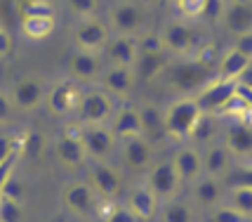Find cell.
I'll list each match as a JSON object with an SVG mask.
<instances>
[{
  "instance_id": "37",
  "label": "cell",
  "mask_w": 252,
  "mask_h": 222,
  "mask_svg": "<svg viewBox=\"0 0 252 222\" xmlns=\"http://www.w3.org/2000/svg\"><path fill=\"white\" fill-rule=\"evenodd\" d=\"M66 7L73 12L78 19H88V17H97L99 0H66Z\"/></svg>"
},
{
  "instance_id": "21",
  "label": "cell",
  "mask_w": 252,
  "mask_h": 222,
  "mask_svg": "<svg viewBox=\"0 0 252 222\" xmlns=\"http://www.w3.org/2000/svg\"><path fill=\"white\" fill-rule=\"evenodd\" d=\"M172 168L179 182H196L203 175V154L196 147H182L172 156Z\"/></svg>"
},
{
  "instance_id": "39",
  "label": "cell",
  "mask_w": 252,
  "mask_h": 222,
  "mask_svg": "<svg viewBox=\"0 0 252 222\" xmlns=\"http://www.w3.org/2000/svg\"><path fill=\"white\" fill-rule=\"evenodd\" d=\"M210 222H248L245 215H241L238 211H233L231 206H215L212 208V215H210Z\"/></svg>"
},
{
  "instance_id": "3",
  "label": "cell",
  "mask_w": 252,
  "mask_h": 222,
  "mask_svg": "<svg viewBox=\"0 0 252 222\" xmlns=\"http://www.w3.org/2000/svg\"><path fill=\"white\" fill-rule=\"evenodd\" d=\"M113 109H116V104L111 100V95H106L101 88H94L85 90L80 95L76 116L83 125H106L113 116Z\"/></svg>"
},
{
  "instance_id": "15",
  "label": "cell",
  "mask_w": 252,
  "mask_h": 222,
  "mask_svg": "<svg viewBox=\"0 0 252 222\" xmlns=\"http://www.w3.org/2000/svg\"><path fill=\"white\" fill-rule=\"evenodd\" d=\"M66 71H68V78L80 85V83L97 80L101 76V71H104V64H101V57L94 55V52L76 50L73 55L68 57V62H66Z\"/></svg>"
},
{
  "instance_id": "47",
  "label": "cell",
  "mask_w": 252,
  "mask_h": 222,
  "mask_svg": "<svg viewBox=\"0 0 252 222\" xmlns=\"http://www.w3.org/2000/svg\"><path fill=\"white\" fill-rule=\"evenodd\" d=\"M236 95H238V97H241V100L252 109V88L250 85H245V83L238 80V83H236Z\"/></svg>"
},
{
  "instance_id": "18",
  "label": "cell",
  "mask_w": 252,
  "mask_h": 222,
  "mask_svg": "<svg viewBox=\"0 0 252 222\" xmlns=\"http://www.w3.org/2000/svg\"><path fill=\"white\" fill-rule=\"evenodd\" d=\"M224 147L231 158L250 161L252 158V123L250 121H233L224 135Z\"/></svg>"
},
{
  "instance_id": "23",
  "label": "cell",
  "mask_w": 252,
  "mask_h": 222,
  "mask_svg": "<svg viewBox=\"0 0 252 222\" xmlns=\"http://www.w3.org/2000/svg\"><path fill=\"white\" fill-rule=\"evenodd\" d=\"M125 206L130 208V213L139 222H149V220H154L156 218L158 199H156V194L146 187V185H139V187H134L130 191V196H127V203H125Z\"/></svg>"
},
{
  "instance_id": "27",
  "label": "cell",
  "mask_w": 252,
  "mask_h": 222,
  "mask_svg": "<svg viewBox=\"0 0 252 222\" xmlns=\"http://www.w3.org/2000/svg\"><path fill=\"white\" fill-rule=\"evenodd\" d=\"M231 173V154L224 145H210L203 154V175L210 178H226Z\"/></svg>"
},
{
  "instance_id": "22",
  "label": "cell",
  "mask_w": 252,
  "mask_h": 222,
  "mask_svg": "<svg viewBox=\"0 0 252 222\" xmlns=\"http://www.w3.org/2000/svg\"><path fill=\"white\" fill-rule=\"evenodd\" d=\"M121 154L125 166L132 168V170H144V168L151 166V156H154V149H151V142L139 135V137H127V140H121Z\"/></svg>"
},
{
  "instance_id": "7",
  "label": "cell",
  "mask_w": 252,
  "mask_h": 222,
  "mask_svg": "<svg viewBox=\"0 0 252 222\" xmlns=\"http://www.w3.org/2000/svg\"><path fill=\"white\" fill-rule=\"evenodd\" d=\"M106 24L113 36H137L144 29V10L132 0H121L109 10Z\"/></svg>"
},
{
  "instance_id": "17",
  "label": "cell",
  "mask_w": 252,
  "mask_h": 222,
  "mask_svg": "<svg viewBox=\"0 0 252 222\" xmlns=\"http://www.w3.org/2000/svg\"><path fill=\"white\" fill-rule=\"evenodd\" d=\"M109 130L113 133V137L121 142L127 137H139L142 135V121H139V109L132 104H121L113 109L111 121L106 123Z\"/></svg>"
},
{
  "instance_id": "25",
  "label": "cell",
  "mask_w": 252,
  "mask_h": 222,
  "mask_svg": "<svg viewBox=\"0 0 252 222\" xmlns=\"http://www.w3.org/2000/svg\"><path fill=\"white\" fill-rule=\"evenodd\" d=\"M191 194H193V201L200 208H215L224 199V187H221V180L210 178V175H200L193 182Z\"/></svg>"
},
{
  "instance_id": "43",
  "label": "cell",
  "mask_w": 252,
  "mask_h": 222,
  "mask_svg": "<svg viewBox=\"0 0 252 222\" xmlns=\"http://www.w3.org/2000/svg\"><path fill=\"white\" fill-rule=\"evenodd\" d=\"M0 196H7V199H14V201H22L24 196V189H22V182L12 175L5 185H2V189H0Z\"/></svg>"
},
{
  "instance_id": "35",
  "label": "cell",
  "mask_w": 252,
  "mask_h": 222,
  "mask_svg": "<svg viewBox=\"0 0 252 222\" xmlns=\"http://www.w3.org/2000/svg\"><path fill=\"white\" fill-rule=\"evenodd\" d=\"M22 218H24L22 201L0 196V222H22Z\"/></svg>"
},
{
  "instance_id": "30",
  "label": "cell",
  "mask_w": 252,
  "mask_h": 222,
  "mask_svg": "<svg viewBox=\"0 0 252 222\" xmlns=\"http://www.w3.org/2000/svg\"><path fill=\"white\" fill-rule=\"evenodd\" d=\"M160 222H198L196 211L184 201H167V206L160 213Z\"/></svg>"
},
{
  "instance_id": "50",
  "label": "cell",
  "mask_w": 252,
  "mask_h": 222,
  "mask_svg": "<svg viewBox=\"0 0 252 222\" xmlns=\"http://www.w3.org/2000/svg\"><path fill=\"white\" fill-rule=\"evenodd\" d=\"M158 2H165V0H158Z\"/></svg>"
},
{
  "instance_id": "1",
  "label": "cell",
  "mask_w": 252,
  "mask_h": 222,
  "mask_svg": "<svg viewBox=\"0 0 252 222\" xmlns=\"http://www.w3.org/2000/svg\"><path fill=\"white\" fill-rule=\"evenodd\" d=\"M200 107L193 95H184V97H177L175 102H170L163 109V128L165 135L175 137V140H187L196 121L200 118Z\"/></svg>"
},
{
  "instance_id": "46",
  "label": "cell",
  "mask_w": 252,
  "mask_h": 222,
  "mask_svg": "<svg viewBox=\"0 0 252 222\" xmlns=\"http://www.w3.org/2000/svg\"><path fill=\"white\" fill-rule=\"evenodd\" d=\"M10 55H12V36L7 29L0 26V59H5Z\"/></svg>"
},
{
  "instance_id": "42",
  "label": "cell",
  "mask_w": 252,
  "mask_h": 222,
  "mask_svg": "<svg viewBox=\"0 0 252 222\" xmlns=\"http://www.w3.org/2000/svg\"><path fill=\"white\" fill-rule=\"evenodd\" d=\"M233 187H250L252 189V163L248 166H241L236 173H229Z\"/></svg>"
},
{
  "instance_id": "32",
  "label": "cell",
  "mask_w": 252,
  "mask_h": 222,
  "mask_svg": "<svg viewBox=\"0 0 252 222\" xmlns=\"http://www.w3.org/2000/svg\"><path fill=\"white\" fill-rule=\"evenodd\" d=\"M229 206L245 218H252V189L250 187H233L229 196Z\"/></svg>"
},
{
  "instance_id": "36",
  "label": "cell",
  "mask_w": 252,
  "mask_h": 222,
  "mask_svg": "<svg viewBox=\"0 0 252 222\" xmlns=\"http://www.w3.org/2000/svg\"><path fill=\"white\" fill-rule=\"evenodd\" d=\"M205 0H175V10L182 19H200Z\"/></svg>"
},
{
  "instance_id": "26",
  "label": "cell",
  "mask_w": 252,
  "mask_h": 222,
  "mask_svg": "<svg viewBox=\"0 0 252 222\" xmlns=\"http://www.w3.org/2000/svg\"><path fill=\"white\" fill-rule=\"evenodd\" d=\"M252 64L250 57H245L243 52H238L236 47H229L217 62V78L220 80H241L243 74L248 71V67Z\"/></svg>"
},
{
  "instance_id": "8",
  "label": "cell",
  "mask_w": 252,
  "mask_h": 222,
  "mask_svg": "<svg viewBox=\"0 0 252 222\" xmlns=\"http://www.w3.org/2000/svg\"><path fill=\"white\" fill-rule=\"evenodd\" d=\"M236 83H238V80H220V78L205 83V85L193 95L198 102V107H200V111H203V113H212V116H215V113H221L224 107L231 102V97L236 95Z\"/></svg>"
},
{
  "instance_id": "40",
  "label": "cell",
  "mask_w": 252,
  "mask_h": 222,
  "mask_svg": "<svg viewBox=\"0 0 252 222\" xmlns=\"http://www.w3.org/2000/svg\"><path fill=\"white\" fill-rule=\"evenodd\" d=\"M224 7H226V0H205V7H203V17H200V19H208V22H221Z\"/></svg>"
},
{
  "instance_id": "10",
  "label": "cell",
  "mask_w": 252,
  "mask_h": 222,
  "mask_svg": "<svg viewBox=\"0 0 252 222\" xmlns=\"http://www.w3.org/2000/svg\"><path fill=\"white\" fill-rule=\"evenodd\" d=\"M45 83L40 78L35 76H24L19 80H14L12 83V88L7 90V95H10V102L14 109L19 111H33L38 109L40 104L45 102Z\"/></svg>"
},
{
  "instance_id": "9",
  "label": "cell",
  "mask_w": 252,
  "mask_h": 222,
  "mask_svg": "<svg viewBox=\"0 0 252 222\" xmlns=\"http://www.w3.org/2000/svg\"><path fill=\"white\" fill-rule=\"evenodd\" d=\"M88 185L94 189L99 201H113L123 191V175L106 161H97L88 173Z\"/></svg>"
},
{
  "instance_id": "4",
  "label": "cell",
  "mask_w": 252,
  "mask_h": 222,
  "mask_svg": "<svg viewBox=\"0 0 252 222\" xmlns=\"http://www.w3.org/2000/svg\"><path fill=\"white\" fill-rule=\"evenodd\" d=\"M160 76L167 78V83L175 90H179V92H198L208 83L210 69H205L198 59H184V62H179L175 67L167 64Z\"/></svg>"
},
{
  "instance_id": "28",
  "label": "cell",
  "mask_w": 252,
  "mask_h": 222,
  "mask_svg": "<svg viewBox=\"0 0 252 222\" xmlns=\"http://www.w3.org/2000/svg\"><path fill=\"white\" fill-rule=\"evenodd\" d=\"M55 17H22L19 22V29L26 40H47L50 36L55 34Z\"/></svg>"
},
{
  "instance_id": "19",
  "label": "cell",
  "mask_w": 252,
  "mask_h": 222,
  "mask_svg": "<svg viewBox=\"0 0 252 222\" xmlns=\"http://www.w3.org/2000/svg\"><path fill=\"white\" fill-rule=\"evenodd\" d=\"M221 24L233 36L252 31V2L250 0H226V7L221 14Z\"/></svg>"
},
{
  "instance_id": "31",
  "label": "cell",
  "mask_w": 252,
  "mask_h": 222,
  "mask_svg": "<svg viewBox=\"0 0 252 222\" xmlns=\"http://www.w3.org/2000/svg\"><path fill=\"white\" fill-rule=\"evenodd\" d=\"M215 133H217V128H215L212 113H200V118L196 121L193 130L189 135V140H193L196 145H210L212 137H215Z\"/></svg>"
},
{
  "instance_id": "45",
  "label": "cell",
  "mask_w": 252,
  "mask_h": 222,
  "mask_svg": "<svg viewBox=\"0 0 252 222\" xmlns=\"http://www.w3.org/2000/svg\"><path fill=\"white\" fill-rule=\"evenodd\" d=\"M12 109H14V107H12L7 90H0V125H2V123H7V118H10Z\"/></svg>"
},
{
  "instance_id": "34",
  "label": "cell",
  "mask_w": 252,
  "mask_h": 222,
  "mask_svg": "<svg viewBox=\"0 0 252 222\" xmlns=\"http://www.w3.org/2000/svg\"><path fill=\"white\" fill-rule=\"evenodd\" d=\"M22 17H55V10L47 0H29L19 5V19Z\"/></svg>"
},
{
  "instance_id": "12",
  "label": "cell",
  "mask_w": 252,
  "mask_h": 222,
  "mask_svg": "<svg viewBox=\"0 0 252 222\" xmlns=\"http://www.w3.org/2000/svg\"><path fill=\"white\" fill-rule=\"evenodd\" d=\"M99 196L94 194V189L90 187L88 182H68L62 191V206L73 215H92L97 211Z\"/></svg>"
},
{
  "instance_id": "38",
  "label": "cell",
  "mask_w": 252,
  "mask_h": 222,
  "mask_svg": "<svg viewBox=\"0 0 252 222\" xmlns=\"http://www.w3.org/2000/svg\"><path fill=\"white\" fill-rule=\"evenodd\" d=\"M43 149H45V140L35 130L22 133V151H26L29 156H40Z\"/></svg>"
},
{
  "instance_id": "48",
  "label": "cell",
  "mask_w": 252,
  "mask_h": 222,
  "mask_svg": "<svg viewBox=\"0 0 252 222\" xmlns=\"http://www.w3.org/2000/svg\"><path fill=\"white\" fill-rule=\"evenodd\" d=\"M241 83H245V85H250V88H252V64H250V67H248V71L243 74Z\"/></svg>"
},
{
  "instance_id": "13",
  "label": "cell",
  "mask_w": 252,
  "mask_h": 222,
  "mask_svg": "<svg viewBox=\"0 0 252 222\" xmlns=\"http://www.w3.org/2000/svg\"><path fill=\"white\" fill-rule=\"evenodd\" d=\"M55 156L57 161L62 163L64 168H71V170H76L85 163V147H83V140H80V128H66L64 133L57 137L55 142Z\"/></svg>"
},
{
  "instance_id": "16",
  "label": "cell",
  "mask_w": 252,
  "mask_h": 222,
  "mask_svg": "<svg viewBox=\"0 0 252 222\" xmlns=\"http://www.w3.org/2000/svg\"><path fill=\"white\" fill-rule=\"evenodd\" d=\"M101 90L111 95V97H118V100H125L132 92L134 83H137V76H134V69L132 67H116V64H109L101 71Z\"/></svg>"
},
{
  "instance_id": "6",
  "label": "cell",
  "mask_w": 252,
  "mask_h": 222,
  "mask_svg": "<svg viewBox=\"0 0 252 222\" xmlns=\"http://www.w3.org/2000/svg\"><path fill=\"white\" fill-rule=\"evenodd\" d=\"M111 29L109 24L99 17H88V19H78V24L73 26V43H76V50H83V52H104V47L111 38Z\"/></svg>"
},
{
  "instance_id": "49",
  "label": "cell",
  "mask_w": 252,
  "mask_h": 222,
  "mask_svg": "<svg viewBox=\"0 0 252 222\" xmlns=\"http://www.w3.org/2000/svg\"><path fill=\"white\" fill-rule=\"evenodd\" d=\"M14 2H17V5H24V2H29V0H14Z\"/></svg>"
},
{
  "instance_id": "5",
  "label": "cell",
  "mask_w": 252,
  "mask_h": 222,
  "mask_svg": "<svg viewBox=\"0 0 252 222\" xmlns=\"http://www.w3.org/2000/svg\"><path fill=\"white\" fill-rule=\"evenodd\" d=\"M83 88L76 80L66 78V80H57L55 85H50L45 92V107L47 111L57 116V118H66V116H76L78 102H80Z\"/></svg>"
},
{
  "instance_id": "11",
  "label": "cell",
  "mask_w": 252,
  "mask_h": 222,
  "mask_svg": "<svg viewBox=\"0 0 252 222\" xmlns=\"http://www.w3.org/2000/svg\"><path fill=\"white\" fill-rule=\"evenodd\" d=\"M80 140L85 147V154L94 161H109L118 140L113 137L109 125H83L80 128Z\"/></svg>"
},
{
  "instance_id": "24",
  "label": "cell",
  "mask_w": 252,
  "mask_h": 222,
  "mask_svg": "<svg viewBox=\"0 0 252 222\" xmlns=\"http://www.w3.org/2000/svg\"><path fill=\"white\" fill-rule=\"evenodd\" d=\"M167 67V52L165 50H139L134 59V76L142 80L158 78Z\"/></svg>"
},
{
  "instance_id": "29",
  "label": "cell",
  "mask_w": 252,
  "mask_h": 222,
  "mask_svg": "<svg viewBox=\"0 0 252 222\" xmlns=\"http://www.w3.org/2000/svg\"><path fill=\"white\" fill-rule=\"evenodd\" d=\"M139 109V121H142V135L144 137H163V109H158L154 102H144L137 107Z\"/></svg>"
},
{
  "instance_id": "20",
  "label": "cell",
  "mask_w": 252,
  "mask_h": 222,
  "mask_svg": "<svg viewBox=\"0 0 252 222\" xmlns=\"http://www.w3.org/2000/svg\"><path fill=\"white\" fill-rule=\"evenodd\" d=\"M137 52H139L137 36H111L104 47L109 64H116V67H134Z\"/></svg>"
},
{
  "instance_id": "2",
  "label": "cell",
  "mask_w": 252,
  "mask_h": 222,
  "mask_svg": "<svg viewBox=\"0 0 252 222\" xmlns=\"http://www.w3.org/2000/svg\"><path fill=\"white\" fill-rule=\"evenodd\" d=\"M160 43H163V50L170 52V55L177 57H191L200 50V43H198V34L189 26L184 19H172V22L163 24L160 29Z\"/></svg>"
},
{
  "instance_id": "33",
  "label": "cell",
  "mask_w": 252,
  "mask_h": 222,
  "mask_svg": "<svg viewBox=\"0 0 252 222\" xmlns=\"http://www.w3.org/2000/svg\"><path fill=\"white\" fill-rule=\"evenodd\" d=\"M14 154H22V133H0V163Z\"/></svg>"
},
{
  "instance_id": "41",
  "label": "cell",
  "mask_w": 252,
  "mask_h": 222,
  "mask_svg": "<svg viewBox=\"0 0 252 222\" xmlns=\"http://www.w3.org/2000/svg\"><path fill=\"white\" fill-rule=\"evenodd\" d=\"M104 222H139V220L132 215L127 206H113V208L104 215Z\"/></svg>"
},
{
  "instance_id": "44",
  "label": "cell",
  "mask_w": 252,
  "mask_h": 222,
  "mask_svg": "<svg viewBox=\"0 0 252 222\" xmlns=\"http://www.w3.org/2000/svg\"><path fill=\"white\" fill-rule=\"evenodd\" d=\"M233 47H236L238 52H243L245 57H250L252 59V31L236 36V45H233Z\"/></svg>"
},
{
  "instance_id": "14",
  "label": "cell",
  "mask_w": 252,
  "mask_h": 222,
  "mask_svg": "<svg viewBox=\"0 0 252 222\" xmlns=\"http://www.w3.org/2000/svg\"><path fill=\"white\" fill-rule=\"evenodd\" d=\"M179 178H177L172 161H158L151 166L149 175H146V187L156 194V199H172L179 189Z\"/></svg>"
}]
</instances>
